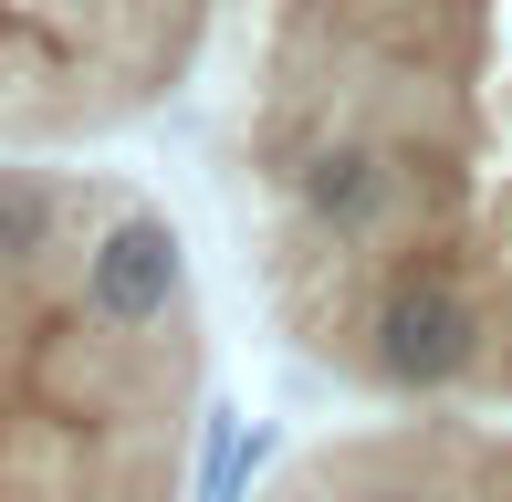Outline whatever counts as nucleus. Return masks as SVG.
Segmentation results:
<instances>
[{
    "instance_id": "1",
    "label": "nucleus",
    "mask_w": 512,
    "mask_h": 502,
    "mask_svg": "<svg viewBox=\"0 0 512 502\" xmlns=\"http://www.w3.org/2000/svg\"><path fill=\"white\" fill-rule=\"evenodd\" d=\"M209 304L168 199L84 157H0V502H189Z\"/></svg>"
},
{
    "instance_id": "2",
    "label": "nucleus",
    "mask_w": 512,
    "mask_h": 502,
    "mask_svg": "<svg viewBox=\"0 0 512 502\" xmlns=\"http://www.w3.org/2000/svg\"><path fill=\"white\" fill-rule=\"evenodd\" d=\"M241 0H0V157H84L147 126Z\"/></svg>"
},
{
    "instance_id": "3",
    "label": "nucleus",
    "mask_w": 512,
    "mask_h": 502,
    "mask_svg": "<svg viewBox=\"0 0 512 502\" xmlns=\"http://www.w3.org/2000/svg\"><path fill=\"white\" fill-rule=\"evenodd\" d=\"M241 502H512V419L481 408H366L314 429Z\"/></svg>"
}]
</instances>
